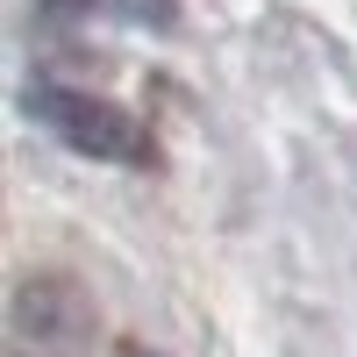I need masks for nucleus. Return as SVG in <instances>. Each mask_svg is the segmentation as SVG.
<instances>
[{
	"label": "nucleus",
	"instance_id": "obj_1",
	"mask_svg": "<svg viewBox=\"0 0 357 357\" xmlns=\"http://www.w3.org/2000/svg\"><path fill=\"white\" fill-rule=\"evenodd\" d=\"M93 301L65 272H29L8 301V343L15 357H93Z\"/></svg>",
	"mask_w": 357,
	"mask_h": 357
},
{
	"label": "nucleus",
	"instance_id": "obj_2",
	"mask_svg": "<svg viewBox=\"0 0 357 357\" xmlns=\"http://www.w3.org/2000/svg\"><path fill=\"white\" fill-rule=\"evenodd\" d=\"M22 100H29V114H36L57 143H72L79 158H107V165H143L151 158V136L136 129V114L100 100V93H79V86H29Z\"/></svg>",
	"mask_w": 357,
	"mask_h": 357
},
{
	"label": "nucleus",
	"instance_id": "obj_3",
	"mask_svg": "<svg viewBox=\"0 0 357 357\" xmlns=\"http://www.w3.org/2000/svg\"><path fill=\"white\" fill-rule=\"evenodd\" d=\"M122 357H158V350H143V343H129V350H122Z\"/></svg>",
	"mask_w": 357,
	"mask_h": 357
}]
</instances>
